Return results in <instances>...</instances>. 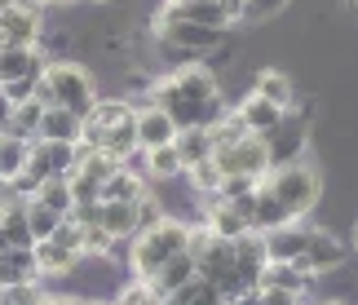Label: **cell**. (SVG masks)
Listing matches in <instances>:
<instances>
[{"label": "cell", "mask_w": 358, "mask_h": 305, "mask_svg": "<svg viewBox=\"0 0 358 305\" xmlns=\"http://www.w3.org/2000/svg\"><path fill=\"white\" fill-rule=\"evenodd\" d=\"M150 102L169 111L177 129H213L230 111L222 80L203 62H186V66H173L169 76H159L155 89H150Z\"/></svg>", "instance_id": "6da1fadb"}, {"label": "cell", "mask_w": 358, "mask_h": 305, "mask_svg": "<svg viewBox=\"0 0 358 305\" xmlns=\"http://www.w3.org/2000/svg\"><path fill=\"white\" fill-rule=\"evenodd\" d=\"M186 243H190V221L182 217H159L155 226H146V230H137L129 248H124V270L133 274V279H150L169 257L177 253H186Z\"/></svg>", "instance_id": "7a4b0ae2"}, {"label": "cell", "mask_w": 358, "mask_h": 305, "mask_svg": "<svg viewBox=\"0 0 358 305\" xmlns=\"http://www.w3.org/2000/svg\"><path fill=\"white\" fill-rule=\"evenodd\" d=\"M31 98L40 106H66V111H76V115H85L102 93H98V85H93L89 66H80L76 58H66V62H45L40 85H36Z\"/></svg>", "instance_id": "3957f363"}, {"label": "cell", "mask_w": 358, "mask_h": 305, "mask_svg": "<svg viewBox=\"0 0 358 305\" xmlns=\"http://www.w3.org/2000/svg\"><path fill=\"white\" fill-rule=\"evenodd\" d=\"M261 186H266L274 199H283V208L296 221H306L314 208H319V199H323V177H319V169H310L306 159L274 164V169L261 177Z\"/></svg>", "instance_id": "277c9868"}, {"label": "cell", "mask_w": 358, "mask_h": 305, "mask_svg": "<svg viewBox=\"0 0 358 305\" xmlns=\"http://www.w3.org/2000/svg\"><path fill=\"white\" fill-rule=\"evenodd\" d=\"M213 169L222 177H266L270 173V155L261 133H239L230 142H213Z\"/></svg>", "instance_id": "5b68a950"}, {"label": "cell", "mask_w": 358, "mask_h": 305, "mask_svg": "<svg viewBox=\"0 0 358 305\" xmlns=\"http://www.w3.org/2000/svg\"><path fill=\"white\" fill-rule=\"evenodd\" d=\"M350 253H354V248L341 239V230H332V226H310L306 253H301V266H306L314 279H323V274L345 270V266H350Z\"/></svg>", "instance_id": "8992f818"}, {"label": "cell", "mask_w": 358, "mask_h": 305, "mask_svg": "<svg viewBox=\"0 0 358 305\" xmlns=\"http://www.w3.org/2000/svg\"><path fill=\"white\" fill-rule=\"evenodd\" d=\"M261 142H266L270 169H274V164L306 159V150H310V120H301L296 111H287L279 124H270V129L261 133Z\"/></svg>", "instance_id": "52a82bcc"}, {"label": "cell", "mask_w": 358, "mask_h": 305, "mask_svg": "<svg viewBox=\"0 0 358 305\" xmlns=\"http://www.w3.org/2000/svg\"><path fill=\"white\" fill-rule=\"evenodd\" d=\"M45 31V5L40 0H13L0 13V45H40Z\"/></svg>", "instance_id": "ba28073f"}, {"label": "cell", "mask_w": 358, "mask_h": 305, "mask_svg": "<svg viewBox=\"0 0 358 305\" xmlns=\"http://www.w3.org/2000/svg\"><path fill=\"white\" fill-rule=\"evenodd\" d=\"M133 124H137V142H142L146 150L177 142V124H173V115H169L164 106H155V102H137Z\"/></svg>", "instance_id": "9c48e42d"}, {"label": "cell", "mask_w": 358, "mask_h": 305, "mask_svg": "<svg viewBox=\"0 0 358 305\" xmlns=\"http://www.w3.org/2000/svg\"><path fill=\"white\" fill-rule=\"evenodd\" d=\"M164 13H173V18H190V22H203V27H222L230 31L235 18H230L226 0H164Z\"/></svg>", "instance_id": "30bf717a"}, {"label": "cell", "mask_w": 358, "mask_h": 305, "mask_svg": "<svg viewBox=\"0 0 358 305\" xmlns=\"http://www.w3.org/2000/svg\"><path fill=\"white\" fill-rule=\"evenodd\" d=\"M31 253H36V270L49 274V279H66V274H76V266L85 261V253H76V248H66L58 239H36Z\"/></svg>", "instance_id": "8fae6325"}, {"label": "cell", "mask_w": 358, "mask_h": 305, "mask_svg": "<svg viewBox=\"0 0 358 305\" xmlns=\"http://www.w3.org/2000/svg\"><path fill=\"white\" fill-rule=\"evenodd\" d=\"M45 62L49 58L40 53V45H0V85L22 80V76H40Z\"/></svg>", "instance_id": "7c38bea8"}, {"label": "cell", "mask_w": 358, "mask_h": 305, "mask_svg": "<svg viewBox=\"0 0 358 305\" xmlns=\"http://www.w3.org/2000/svg\"><path fill=\"white\" fill-rule=\"evenodd\" d=\"M266 261L270 257H266V239H261V230H248V234H239V239H235V270H239V279L248 288H257Z\"/></svg>", "instance_id": "4fadbf2b"}, {"label": "cell", "mask_w": 358, "mask_h": 305, "mask_svg": "<svg viewBox=\"0 0 358 305\" xmlns=\"http://www.w3.org/2000/svg\"><path fill=\"white\" fill-rule=\"evenodd\" d=\"M306 234L310 226H301V221H287V226L279 230H266L261 239H266V257L270 261H301V253H306Z\"/></svg>", "instance_id": "5bb4252c"}, {"label": "cell", "mask_w": 358, "mask_h": 305, "mask_svg": "<svg viewBox=\"0 0 358 305\" xmlns=\"http://www.w3.org/2000/svg\"><path fill=\"white\" fill-rule=\"evenodd\" d=\"M80 129H85V115H76L66 106H45L36 137H45V142H80Z\"/></svg>", "instance_id": "9a60e30c"}, {"label": "cell", "mask_w": 358, "mask_h": 305, "mask_svg": "<svg viewBox=\"0 0 358 305\" xmlns=\"http://www.w3.org/2000/svg\"><path fill=\"white\" fill-rule=\"evenodd\" d=\"M252 93H261V98L274 102L279 111H292V106H296V85H292V76H287V71H279V66H266V71H257Z\"/></svg>", "instance_id": "2e32d148"}, {"label": "cell", "mask_w": 358, "mask_h": 305, "mask_svg": "<svg viewBox=\"0 0 358 305\" xmlns=\"http://www.w3.org/2000/svg\"><path fill=\"white\" fill-rule=\"evenodd\" d=\"M261 283H270V288H287V292H301L306 297L310 292V283H314V274L301 266V261H266V270H261Z\"/></svg>", "instance_id": "e0dca14e"}, {"label": "cell", "mask_w": 358, "mask_h": 305, "mask_svg": "<svg viewBox=\"0 0 358 305\" xmlns=\"http://www.w3.org/2000/svg\"><path fill=\"white\" fill-rule=\"evenodd\" d=\"M195 257H190V248H186V253H177V257H169V261H164V266L155 270V274H150V288H155V292L159 297H169V292H177V288H182V283H190V279H195Z\"/></svg>", "instance_id": "ac0fdd59"}, {"label": "cell", "mask_w": 358, "mask_h": 305, "mask_svg": "<svg viewBox=\"0 0 358 305\" xmlns=\"http://www.w3.org/2000/svg\"><path fill=\"white\" fill-rule=\"evenodd\" d=\"M98 226H106V234H115L120 243L133 239L137 234V199H102Z\"/></svg>", "instance_id": "d6986e66"}, {"label": "cell", "mask_w": 358, "mask_h": 305, "mask_svg": "<svg viewBox=\"0 0 358 305\" xmlns=\"http://www.w3.org/2000/svg\"><path fill=\"white\" fill-rule=\"evenodd\" d=\"M287 221H296L292 213L283 208V199H274L266 186L257 182V195H252V230H279V226H287Z\"/></svg>", "instance_id": "ffe728a7"}, {"label": "cell", "mask_w": 358, "mask_h": 305, "mask_svg": "<svg viewBox=\"0 0 358 305\" xmlns=\"http://www.w3.org/2000/svg\"><path fill=\"white\" fill-rule=\"evenodd\" d=\"M235 115H239V120H243L252 133H266L270 124H279V120L287 115V111H279L274 102H266L261 93H243V98H239V106H235Z\"/></svg>", "instance_id": "44dd1931"}, {"label": "cell", "mask_w": 358, "mask_h": 305, "mask_svg": "<svg viewBox=\"0 0 358 305\" xmlns=\"http://www.w3.org/2000/svg\"><path fill=\"white\" fill-rule=\"evenodd\" d=\"M27 159H31V137L5 129V133H0V177L13 182V177L27 169Z\"/></svg>", "instance_id": "7402d4cb"}, {"label": "cell", "mask_w": 358, "mask_h": 305, "mask_svg": "<svg viewBox=\"0 0 358 305\" xmlns=\"http://www.w3.org/2000/svg\"><path fill=\"white\" fill-rule=\"evenodd\" d=\"M177 155H182L186 169L213 159V129H177Z\"/></svg>", "instance_id": "603a6c76"}, {"label": "cell", "mask_w": 358, "mask_h": 305, "mask_svg": "<svg viewBox=\"0 0 358 305\" xmlns=\"http://www.w3.org/2000/svg\"><path fill=\"white\" fill-rule=\"evenodd\" d=\"M76 49H80V36L71 27H49L45 22V31H40V53H45L49 62H66Z\"/></svg>", "instance_id": "cb8c5ba5"}, {"label": "cell", "mask_w": 358, "mask_h": 305, "mask_svg": "<svg viewBox=\"0 0 358 305\" xmlns=\"http://www.w3.org/2000/svg\"><path fill=\"white\" fill-rule=\"evenodd\" d=\"M169 305H226V297H222V288L217 283H208V279H190V283H182L177 292H169Z\"/></svg>", "instance_id": "d4e9b609"}, {"label": "cell", "mask_w": 358, "mask_h": 305, "mask_svg": "<svg viewBox=\"0 0 358 305\" xmlns=\"http://www.w3.org/2000/svg\"><path fill=\"white\" fill-rule=\"evenodd\" d=\"M177 177H186V164L177 155V142L155 146L150 150V182H177Z\"/></svg>", "instance_id": "484cf974"}, {"label": "cell", "mask_w": 358, "mask_h": 305, "mask_svg": "<svg viewBox=\"0 0 358 305\" xmlns=\"http://www.w3.org/2000/svg\"><path fill=\"white\" fill-rule=\"evenodd\" d=\"M27 226H31V239H49L62 226V213H53L45 199H27Z\"/></svg>", "instance_id": "4316f807"}, {"label": "cell", "mask_w": 358, "mask_h": 305, "mask_svg": "<svg viewBox=\"0 0 358 305\" xmlns=\"http://www.w3.org/2000/svg\"><path fill=\"white\" fill-rule=\"evenodd\" d=\"M142 195H146V182L133 177L129 169H115L102 186V199H142Z\"/></svg>", "instance_id": "83f0119b"}, {"label": "cell", "mask_w": 358, "mask_h": 305, "mask_svg": "<svg viewBox=\"0 0 358 305\" xmlns=\"http://www.w3.org/2000/svg\"><path fill=\"white\" fill-rule=\"evenodd\" d=\"M31 199H45L53 213H62V217L71 213V204H76V199H71V182H66V177H45Z\"/></svg>", "instance_id": "f1b7e54d"}, {"label": "cell", "mask_w": 358, "mask_h": 305, "mask_svg": "<svg viewBox=\"0 0 358 305\" xmlns=\"http://www.w3.org/2000/svg\"><path fill=\"white\" fill-rule=\"evenodd\" d=\"M40 115H45V106H40L36 98H27V102H13V115H9V133L36 137V129H40Z\"/></svg>", "instance_id": "f546056e"}, {"label": "cell", "mask_w": 358, "mask_h": 305, "mask_svg": "<svg viewBox=\"0 0 358 305\" xmlns=\"http://www.w3.org/2000/svg\"><path fill=\"white\" fill-rule=\"evenodd\" d=\"M115 305H169V297H159L146 279H129L115 292Z\"/></svg>", "instance_id": "4dcf8cb0"}, {"label": "cell", "mask_w": 358, "mask_h": 305, "mask_svg": "<svg viewBox=\"0 0 358 305\" xmlns=\"http://www.w3.org/2000/svg\"><path fill=\"white\" fill-rule=\"evenodd\" d=\"M133 115H137V111H133ZM133 146H142V142H137V124H133V120H124V124H115V129H111V133L102 137V150H111L115 159H120V155H129Z\"/></svg>", "instance_id": "1f68e13d"}, {"label": "cell", "mask_w": 358, "mask_h": 305, "mask_svg": "<svg viewBox=\"0 0 358 305\" xmlns=\"http://www.w3.org/2000/svg\"><path fill=\"white\" fill-rule=\"evenodd\" d=\"M292 5V0H243V18L248 27H261V22H270V18H279V13Z\"/></svg>", "instance_id": "d6a6232c"}, {"label": "cell", "mask_w": 358, "mask_h": 305, "mask_svg": "<svg viewBox=\"0 0 358 305\" xmlns=\"http://www.w3.org/2000/svg\"><path fill=\"white\" fill-rule=\"evenodd\" d=\"M40 301H45V288H40V279L9 283L5 292H0V305H40Z\"/></svg>", "instance_id": "836d02e7"}, {"label": "cell", "mask_w": 358, "mask_h": 305, "mask_svg": "<svg viewBox=\"0 0 358 305\" xmlns=\"http://www.w3.org/2000/svg\"><path fill=\"white\" fill-rule=\"evenodd\" d=\"M186 182L195 186V195H213L217 182H222V173L213 169V159H203V164H190L186 169Z\"/></svg>", "instance_id": "e575fe53"}, {"label": "cell", "mask_w": 358, "mask_h": 305, "mask_svg": "<svg viewBox=\"0 0 358 305\" xmlns=\"http://www.w3.org/2000/svg\"><path fill=\"white\" fill-rule=\"evenodd\" d=\"M120 169H129L133 177H142V182H150V150H146V146H133L129 155H120Z\"/></svg>", "instance_id": "d590c367"}, {"label": "cell", "mask_w": 358, "mask_h": 305, "mask_svg": "<svg viewBox=\"0 0 358 305\" xmlns=\"http://www.w3.org/2000/svg\"><path fill=\"white\" fill-rule=\"evenodd\" d=\"M257 182H261V177H222V182H217V195H222V199L252 195V190H257Z\"/></svg>", "instance_id": "8d00e7d4"}, {"label": "cell", "mask_w": 358, "mask_h": 305, "mask_svg": "<svg viewBox=\"0 0 358 305\" xmlns=\"http://www.w3.org/2000/svg\"><path fill=\"white\" fill-rule=\"evenodd\" d=\"M257 292H261V305H306V297H301V292H287V288H270V283H261Z\"/></svg>", "instance_id": "74e56055"}, {"label": "cell", "mask_w": 358, "mask_h": 305, "mask_svg": "<svg viewBox=\"0 0 358 305\" xmlns=\"http://www.w3.org/2000/svg\"><path fill=\"white\" fill-rule=\"evenodd\" d=\"M36 85H40V76H22V80H9V85H0V93H5L9 102H27L36 93Z\"/></svg>", "instance_id": "f35d334b"}, {"label": "cell", "mask_w": 358, "mask_h": 305, "mask_svg": "<svg viewBox=\"0 0 358 305\" xmlns=\"http://www.w3.org/2000/svg\"><path fill=\"white\" fill-rule=\"evenodd\" d=\"M40 305H85V297H62V292H45Z\"/></svg>", "instance_id": "ab89813d"}, {"label": "cell", "mask_w": 358, "mask_h": 305, "mask_svg": "<svg viewBox=\"0 0 358 305\" xmlns=\"http://www.w3.org/2000/svg\"><path fill=\"white\" fill-rule=\"evenodd\" d=\"M9 115H13V102L5 98V93H0V133L9 129Z\"/></svg>", "instance_id": "60d3db41"}, {"label": "cell", "mask_w": 358, "mask_h": 305, "mask_svg": "<svg viewBox=\"0 0 358 305\" xmlns=\"http://www.w3.org/2000/svg\"><path fill=\"white\" fill-rule=\"evenodd\" d=\"M226 9H230V18H235V27H239V18H243V0H226Z\"/></svg>", "instance_id": "b9f144b4"}, {"label": "cell", "mask_w": 358, "mask_h": 305, "mask_svg": "<svg viewBox=\"0 0 358 305\" xmlns=\"http://www.w3.org/2000/svg\"><path fill=\"white\" fill-rule=\"evenodd\" d=\"M45 9H62V5H76V0H40Z\"/></svg>", "instance_id": "7bdbcfd3"}, {"label": "cell", "mask_w": 358, "mask_h": 305, "mask_svg": "<svg viewBox=\"0 0 358 305\" xmlns=\"http://www.w3.org/2000/svg\"><path fill=\"white\" fill-rule=\"evenodd\" d=\"M319 305H350L345 297H327V301H319Z\"/></svg>", "instance_id": "ee69618b"}, {"label": "cell", "mask_w": 358, "mask_h": 305, "mask_svg": "<svg viewBox=\"0 0 358 305\" xmlns=\"http://www.w3.org/2000/svg\"><path fill=\"white\" fill-rule=\"evenodd\" d=\"M9 195V182H5V177H0V199H5Z\"/></svg>", "instance_id": "f6af8a7d"}, {"label": "cell", "mask_w": 358, "mask_h": 305, "mask_svg": "<svg viewBox=\"0 0 358 305\" xmlns=\"http://www.w3.org/2000/svg\"><path fill=\"white\" fill-rule=\"evenodd\" d=\"M89 5H115V0H89Z\"/></svg>", "instance_id": "bcb514c9"}, {"label": "cell", "mask_w": 358, "mask_h": 305, "mask_svg": "<svg viewBox=\"0 0 358 305\" xmlns=\"http://www.w3.org/2000/svg\"><path fill=\"white\" fill-rule=\"evenodd\" d=\"M9 5H13V0H0V13H5V9H9Z\"/></svg>", "instance_id": "7dc6e473"}, {"label": "cell", "mask_w": 358, "mask_h": 305, "mask_svg": "<svg viewBox=\"0 0 358 305\" xmlns=\"http://www.w3.org/2000/svg\"><path fill=\"white\" fill-rule=\"evenodd\" d=\"M354 253H358V226H354Z\"/></svg>", "instance_id": "c3c4849f"}, {"label": "cell", "mask_w": 358, "mask_h": 305, "mask_svg": "<svg viewBox=\"0 0 358 305\" xmlns=\"http://www.w3.org/2000/svg\"><path fill=\"white\" fill-rule=\"evenodd\" d=\"M345 5H350V9H358V0H345Z\"/></svg>", "instance_id": "681fc988"}, {"label": "cell", "mask_w": 358, "mask_h": 305, "mask_svg": "<svg viewBox=\"0 0 358 305\" xmlns=\"http://www.w3.org/2000/svg\"><path fill=\"white\" fill-rule=\"evenodd\" d=\"M0 292H5V283H0Z\"/></svg>", "instance_id": "f907efd6"}, {"label": "cell", "mask_w": 358, "mask_h": 305, "mask_svg": "<svg viewBox=\"0 0 358 305\" xmlns=\"http://www.w3.org/2000/svg\"><path fill=\"white\" fill-rule=\"evenodd\" d=\"M226 305H230V301H226Z\"/></svg>", "instance_id": "816d5d0a"}]
</instances>
